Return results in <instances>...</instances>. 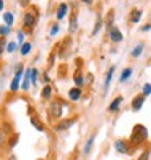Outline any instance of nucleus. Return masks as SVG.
Listing matches in <instances>:
<instances>
[{
  "label": "nucleus",
  "instance_id": "obj_8",
  "mask_svg": "<svg viewBox=\"0 0 151 160\" xmlns=\"http://www.w3.org/2000/svg\"><path fill=\"white\" fill-rule=\"evenodd\" d=\"M122 100H124V97H116L114 100H112V103H111V105H109V112H116L119 107H120V103H122Z\"/></svg>",
  "mask_w": 151,
  "mask_h": 160
},
{
  "label": "nucleus",
  "instance_id": "obj_36",
  "mask_svg": "<svg viewBox=\"0 0 151 160\" xmlns=\"http://www.w3.org/2000/svg\"><path fill=\"white\" fill-rule=\"evenodd\" d=\"M10 160H15V157H12V158H10Z\"/></svg>",
  "mask_w": 151,
  "mask_h": 160
},
{
  "label": "nucleus",
  "instance_id": "obj_2",
  "mask_svg": "<svg viewBox=\"0 0 151 160\" xmlns=\"http://www.w3.org/2000/svg\"><path fill=\"white\" fill-rule=\"evenodd\" d=\"M49 112H51V115H52L54 118H59V117L62 115V112H63L62 103H60L59 100L52 102V103H51V108H49Z\"/></svg>",
  "mask_w": 151,
  "mask_h": 160
},
{
  "label": "nucleus",
  "instance_id": "obj_16",
  "mask_svg": "<svg viewBox=\"0 0 151 160\" xmlns=\"http://www.w3.org/2000/svg\"><path fill=\"white\" fill-rule=\"evenodd\" d=\"M93 142H94V136H91V138L88 139L86 146H84V149H83V152H84V154H89V150H91V147H93Z\"/></svg>",
  "mask_w": 151,
  "mask_h": 160
},
{
  "label": "nucleus",
  "instance_id": "obj_14",
  "mask_svg": "<svg viewBox=\"0 0 151 160\" xmlns=\"http://www.w3.org/2000/svg\"><path fill=\"white\" fill-rule=\"evenodd\" d=\"M140 18H141V10H135V12H132V15H130L132 23H138V21H140Z\"/></svg>",
  "mask_w": 151,
  "mask_h": 160
},
{
  "label": "nucleus",
  "instance_id": "obj_13",
  "mask_svg": "<svg viewBox=\"0 0 151 160\" xmlns=\"http://www.w3.org/2000/svg\"><path fill=\"white\" fill-rule=\"evenodd\" d=\"M72 125H73V120H63V121H60V123H59L57 129H67V128H70Z\"/></svg>",
  "mask_w": 151,
  "mask_h": 160
},
{
  "label": "nucleus",
  "instance_id": "obj_19",
  "mask_svg": "<svg viewBox=\"0 0 151 160\" xmlns=\"http://www.w3.org/2000/svg\"><path fill=\"white\" fill-rule=\"evenodd\" d=\"M13 20H15V18H13L12 13H5V15H3V21L7 23V26H12V24H13Z\"/></svg>",
  "mask_w": 151,
  "mask_h": 160
},
{
  "label": "nucleus",
  "instance_id": "obj_17",
  "mask_svg": "<svg viewBox=\"0 0 151 160\" xmlns=\"http://www.w3.org/2000/svg\"><path fill=\"white\" fill-rule=\"evenodd\" d=\"M20 52H21V55H28L31 52V44H21V49H20Z\"/></svg>",
  "mask_w": 151,
  "mask_h": 160
},
{
  "label": "nucleus",
  "instance_id": "obj_23",
  "mask_svg": "<svg viewBox=\"0 0 151 160\" xmlns=\"http://www.w3.org/2000/svg\"><path fill=\"white\" fill-rule=\"evenodd\" d=\"M75 84H77L78 88H80L81 84H83V76H81L80 73H78V74H75Z\"/></svg>",
  "mask_w": 151,
  "mask_h": 160
},
{
  "label": "nucleus",
  "instance_id": "obj_18",
  "mask_svg": "<svg viewBox=\"0 0 151 160\" xmlns=\"http://www.w3.org/2000/svg\"><path fill=\"white\" fill-rule=\"evenodd\" d=\"M130 74H132V68H125L124 71H122V76H120V82L127 81V78H130Z\"/></svg>",
  "mask_w": 151,
  "mask_h": 160
},
{
  "label": "nucleus",
  "instance_id": "obj_33",
  "mask_svg": "<svg viewBox=\"0 0 151 160\" xmlns=\"http://www.w3.org/2000/svg\"><path fill=\"white\" fill-rule=\"evenodd\" d=\"M148 29H151V24H146V26H143V31H148Z\"/></svg>",
  "mask_w": 151,
  "mask_h": 160
},
{
  "label": "nucleus",
  "instance_id": "obj_25",
  "mask_svg": "<svg viewBox=\"0 0 151 160\" xmlns=\"http://www.w3.org/2000/svg\"><path fill=\"white\" fill-rule=\"evenodd\" d=\"M151 94V84H145V88H143V96H149Z\"/></svg>",
  "mask_w": 151,
  "mask_h": 160
},
{
  "label": "nucleus",
  "instance_id": "obj_1",
  "mask_svg": "<svg viewBox=\"0 0 151 160\" xmlns=\"http://www.w3.org/2000/svg\"><path fill=\"white\" fill-rule=\"evenodd\" d=\"M146 138H148V131H146V128H145V126H141V125H137V126L133 128V131H132L130 141H132V144L140 146Z\"/></svg>",
  "mask_w": 151,
  "mask_h": 160
},
{
  "label": "nucleus",
  "instance_id": "obj_21",
  "mask_svg": "<svg viewBox=\"0 0 151 160\" xmlns=\"http://www.w3.org/2000/svg\"><path fill=\"white\" fill-rule=\"evenodd\" d=\"M31 82L34 84H37V70H34V68H31Z\"/></svg>",
  "mask_w": 151,
  "mask_h": 160
},
{
  "label": "nucleus",
  "instance_id": "obj_35",
  "mask_svg": "<svg viewBox=\"0 0 151 160\" xmlns=\"http://www.w3.org/2000/svg\"><path fill=\"white\" fill-rule=\"evenodd\" d=\"M0 144H2V138H0Z\"/></svg>",
  "mask_w": 151,
  "mask_h": 160
},
{
  "label": "nucleus",
  "instance_id": "obj_5",
  "mask_svg": "<svg viewBox=\"0 0 151 160\" xmlns=\"http://www.w3.org/2000/svg\"><path fill=\"white\" fill-rule=\"evenodd\" d=\"M21 67H18V71H16V74H15V79L12 81V86H10V89L15 92V91H18V88H20V79H21Z\"/></svg>",
  "mask_w": 151,
  "mask_h": 160
},
{
  "label": "nucleus",
  "instance_id": "obj_7",
  "mask_svg": "<svg viewBox=\"0 0 151 160\" xmlns=\"http://www.w3.org/2000/svg\"><path fill=\"white\" fill-rule=\"evenodd\" d=\"M68 97H70V100H78V99L81 97V91H80V88H73V89H70V91H68Z\"/></svg>",
  "mask_w": 151,
  "mask_h": 160
},
{
  "label": "nucleus",
  "instance_id": "obj_32",
  "mask_svg": "<svg viewBox=\"0 0 151 160\" xmlns=\"http://www.w3.org/2000/svg\"><path fill=\"white\" fill-rule=\"evenodd\" d=\"M18 39H20V42H23V32H18Z\"/></svg>",
  "mask_w": 151,
  "mask_h": 160
},
{
  "label": "nucleus",
  "instance_id": "obj_15",
  "mask_svg": "<svg viewBox=\"0 0 151 160\" xmlns=\"http://www.w3.org/2000/svg\"><path fill=\"white\" fill-rule=\"evenodd\" d=\"M52 96V88L51 86H44L42 89V99H51Z\"/></svg>",
  "mask_w": 151,
  "mask_h": 160
},
{
  "label": "nucleus",
  "instance_id": "obj_24",
  "mask_svg": "<svg viewBox=\"0 0 151 160\" xmlns=\"http://www.w3.org/2000/svg\"><path fill=\"white\" fill-rule=\"evenodd\" d=\"M8 32H10V28H8V26H2V28H0V34H2V37H5Z\"/></svg>",
  "mask_w": 151,
  "mask_h": 160
},
{
  "label": "nucleus",
  "instance_id": "obj_29",
  "mask_svg": "<svg viewBox=\"0 0 151 160\" xmlns=\"http://www.w3.org/2000/svg\"><path fill=\"white\" fill-rule=\"evenodd\" d=\"M148 157H149V150H146V152H145L143 155H141L138 160H148Z\"/></svg>",
  "mask_w": 151,
  "mask_h": 160
},
{
  "label": "nucleus",
  "instance_id": "obj_4",
  "mask_svg": "<svg viewBox=\"0 0 151 160\" xmlns=\"http://www.w3.org/2000/svg\"><path fill=\"white\" fill-rule=\"evenodd\" d=\"M143 103H145V96H143V94H140V96H137L133 100H132V110L138 112L141 107H143Z\"/></svg>",
  "mask_w": 151,
  "mask_h": 160
},
{
  "label": "nucleus",
  "instance_id": "obj_27",
  "mask_svg": "<svg viewBox=\"0 0 151 160\" xmlns=\"http://www.w3.org/2000/svg\"><path fill=\"white\" fill-rule=\"evenodd\" d=\"M7 50H8V52H15V50H16V44H15V42L7 44Z\"/></svg>",
  "mask_w": 151,
  "mask_h": 160
},
{
  "label": "nucleus",
  "instance_id": "obj_12",
  "mask_svg": "<svg viewBox=\"0 0 151 160\" xmlns=\"http://www.w3.org/2000/svg\"><path fill=\"white\" fill-rule=\"evenodd\" d=\"M34 21H36V20H34V16H33V15H30V13L24 15V21H23V23H24V26H26V28L34 26Z\"/></svg>",
  "mask_w": 151,
  "mask_h": 160
},
{
  "label": "nucleus",
  "instance_id": "obj_3",
  "mask_svg": "<svg viewBox=\"0 0 151 160\" xmlns=\"http://www.w3.org/2000/svg\"><path fill=\"white\" fill-rule=\"evenodd\" d=\"M114 147H116L117 152H120V154H128V152H130V147H128V144L125 142V141H122V139L116 141V142H114Z\"/></svg>",
  "mask_w": 151,
  "mask_h": 160
},
{
  "label": "nucleus",
  "instance_id": "obj_6",
  "mask_svg": "<svg viewBox=\"0 0 151 160\" xmlns=\"http://www.w3.org/2000/svg\"><path fill=\"white\" fill-rule=\"evenodd\" d=\"M30 81H31V68H30V70H26V73H24V79H23V82H21V88H23L24 91L30 89Z\"/></svg>",
  "mask_w": 151,
  "mask_h": 160
},
{
  "label": "nucleus",
  "instance_id": "obj_31",
  "mask_svg": "<svg viewBox=\"0 0 151 160\" xmlns=\"http://www.w3.org/2000/svg\"><path fill=\"white\" fill-rule=\"evenodd\" d=\"M99 28H101V20L98 21V24H96V28H94V34H96V32L99 31Z\"/></svg>",
  "mask_w": 151,
  "mask_h": 160
},
{
  "label": "nucleus",
  "instance_id": "obj_28",
  "mask_svg": "<svg viewBox=\"0 0 151 160\" xmlns=\"http://www.w3.org/2000/svg\"><path fill=\"white\" fill-rule=\"evenodd\" d=\"M5 39H3V37H2V39H0V53H2L3 52V49H5Z\"/></svg>",
  "mask_w": 151,
  "mask_h": 160
},
{
  "label": "nucleus",
  "instance_id": "obj_30",
  "mask_svg": "<svg viewBox=\"0 0 151 160\" xmlns=\"http://www.w3.org/2000/svg\"><path fill=\"white\" fill-rule=\"evenodd\" d=\"M57 31H59V26L55 24V26L52 28V31H51V36H55V34H57Z\"/></svg>",
  "mask_w": 151,
  "mask_h": 160
},
{
  "label": "nucleus",
  "instance_id": "obj_9",
  "mask_svg": "<svg viewBox=\"0 0 151 160\" xmlns=\"http://www.w3.org/2000/svg\"><path fill=\"white\" fill-rule=\"evenodd\" d=\"M111 39L114 42H120L122 39H124V36H122V32L119 29H111Z\"/></svg>",
  "mask_w": 151,
  "mask_h": 160
},
{
  "label": "nucleus",
  "instance_id": "obj_22",
  "mask_svg": "<svg viewBox=\"0 0 151 160\" xmlns=\"http://www.w3.org/2000/svg\"><path fill=\"white\" fill-rule=\"evenodd\" d=\"M75 31H77V16H73L70 21V32H75Z\"/></svg>",
  "mask_w": 151,
  "mask_h": 160
},
{
  "label": "nucleus",
  "instance_id": "obj_20",
  "mask_svg": "<svg viewBox=\"0 0 151 160\" xmlns=\"http://www.w3.org/2000/svg\"><path fill=\"white\" fill-rule=\"evenodd\" d=\"M141 52H143V45H141V44H140V45H137V47H135V49H133V50H132V55H133V57H138V55H140Z\"/></svg>",
  "mask_w": 151,
  "mask_h": 160
},
{
  "label": "nucleus",
  "instance_id": "obj_11",
  "mask_svg": "<svg viewBox=\"0 0 151 160\" xmlns=\"http://www.w3.org/2000/svg\"><path fill=\"white\" fill-rule=\"evenodd\" d=\"M67 12H68V7L65 5V3H62V5L59 7V12H57V20H62V18L67 15Z\"/></svg>",
  "mask_w": 151,
  "mask_h": 160
},
{
  "label": "nucleus",
  "instance_id": "obj_26",
  "mask_svg": "<svg viewBox=\"0 0 151 160\" xmlns=\"http://www.w3.org/2000/svg\"><path fill=\"white\" fill-rule=\"evenodd\" d=\"M33 125H34V128H37L39 131H44V126H42V123H41V121H37V120H33Z\"/></svg>",
  "mask_w": 151,
  "mask_h": 160
},
{
  "label": "nucleus",
  "instance_id": "obj_34",
  "mask_svg": "<svg viewBox=\"0 0 151 160\" xmlns=\"http://www.w3.org/2000/svg\"><path fill=\"white\" fill-rule=\"evenodd\" d=\"M2 8H3V2H2V0H0V10H2Z\"/></svg>",
  "mask_w": 151,
  "mask_h": 160
},
{
  "label": "nucleus",
  "instance_id": "obj_10",
  "mask_svg": "<svg viewBox=\"0 0 151 160\" xmlns=\"http://www.w3.org/2000/svg\"><path fill=\"white\" fill-rule=\"evenodd\" d=\"M114 67H111L109 68V71H107V76H106V82H104V92H107V89H109V86H111V79H112V74H114Z\"/></svg>",
  "mask_w": 151,
  "mask_h": 160
}]
</instances>
